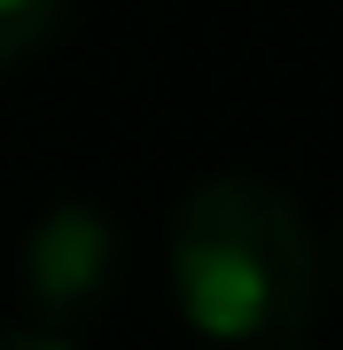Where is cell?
<instances>
[{
  "instance_id": "6da1fadb",
  "label": "cell",
  "mask_w": 343,
  "mask_h": 350,
  "mask_svg": "<svg viewBox=\"0 0 343 350\" xmlns=\"http://www.w3.org/2000/svg\"><path fill=\"white\" fill-rule=\"evenodd\" d=\"M172 304L211 350H296L320 304L312 226L273 179L211 172L172 202L164 226Z\"/></svg>"
},
{
  "instance_id": "7a4b0ae2",
  "label": "cell",
  "mask_w": 343,
  "mask_h": 350,
  "mask_svg": "<svg viewBox=\"0 0 343 350\" xmlns=\"http://www.w3.org/2000/svg\"><path fill=\"white\" fill-rule=\"evenodd\" d=\"M117 265H125V241H117V218L102 202H47L39 226L24 234V257H16V273H24V296H31V327H47V335H63L71 319L102 312V296L117 288Z\"/></svg>"
},
{
  "instance_id": "3957f363",
  "label": "cell",
  "mask_w": 343,
  "mask_h": 350,
  "mask_svg": "<svg viewBox=\"0 0 343 350\" xmlns=\"http://www.w3.org/2000/svg\"><path fill=\"white\" fill-rule=\"evenodd\" d=\"M63 24V0H0V70L31 63Z\"/></svg>"
},
{
  "instance_id": "277c9868",
  "label": "cell",
  "mask_w": 343,
  "mask_h": 350,
  "mask_svg": "<svg viewBox=\"0 0 343 350\" xmlns=\"http://www.w3.org/2000/svg\"><path fill=\"white\" fill-rule=\"evenodd\" d=\"M0 350H78V342L47 335V327H0Z\"/></svg>"
},
{
  "instance_id": "5b68a950",
  "label": "cell",
  "mask_w": 343,
  "mask_h": 350,
  "mask_svg": "<svg viewBox=\"0 0 343 350\" xmlns=\"http://www.w3.org/2000/svg\"><path fill=\"white\" fill-rule=\"evenodd\" d=\"M335 241H343V234H335ZM335 257H343V250H335Z\"/></svg>"
}]
</instances>
